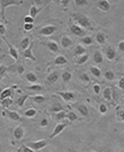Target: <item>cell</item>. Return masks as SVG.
<instances>
[{"label":"cell","instance_id":"6da1fadb","mask_svg":"<svg viewBox=\"0 0 124 152\" xmlns=\"http://www.w3.org/2000/svg\"><path fill=\"white\" fill-rule=\"evenodd\" d=\"M22 0H0V10H1V17L2 19H5V10L6 8L10 7V6H21L23 5Z\"/></svg>","mask_w":124,"mask_h":152},{"label":"cell","instance_id":"7a4b0ae2","mask_svg":"<svg viewBox=\"0 0 124 152\" xmlns=\"http://www.w3.org/2000/svg\"><path fill=\"white\" fill-rule=\"evenodd\" d=\"M75 20L78 23V26H80L81 28H88L90 27V20H89V18L85 15H82V14H76L75 16Z\"/></svg>","mask_w":124,"mask_h":152},{"label":"cell","instance_id":"3957f363","mask_svg":"<svg viewBox=\"0 0 124 152\" xmlns=\"http://www.w3.org/2000/svg\"><path fill=\"white\" fill-rule=\"evenodd\" d=\"M25 145L28 147L29 149H32L33 151H38V150H41V149H43L44 147L48 145V141L46 140H40V141L27 142Z\"/></svg>","mask_w":124,"mask_h":152},{"label":"cell","instance_id":"277c9868","mask_svg":"<svg viewBox=\"0 0 124 152\" xmlns=\"http://www.w3.org/2000/svg\"><path fill=\"white\" fill-rule=\"evenodd\" d=\"M56 31V27L54 26V25H48V26H44L40 29V35H42V36H50V35H52L54 32Z\"/></svg>","mask_w":124,"mask_h":152},{"label":"cell","instance_id":"5b68a950","mask_svg":"<svg viewBox=\"0 0 124 152\" xmlns=\"http://www.w3.org/2000/svg\"><path fill=\"white\" fill-rule=\"evenodd\" d=\"M56 95H59L60 97L62 98L65 102H68V103H70V102H72L73 99H75V94L71 91H60V92H56Z\"/></svg>","mask_w":124,"mask_h":152},{"label":"cell","instance_id":"8992f818","mask_svg":"<svg viewBox=\"0 0 124 152\" xmlns=\"http://www.w3.org/2000/svg\"><path fill=\"white\" fill-rule=\"evenodd\" d=\"M76 108L80 113L81 116H84V117H86V118H89V112H88V108H87L86 105H84V104H78V105H76Z\"/></svg>","mask_w":124,"mask_h":152},{"label":"cell","instance_id":"52a82bcc","mask_svg":"<svg viewBox=\"0 0 124 152\" xmlns=\"http://www.w3.org/2000/svg\"><path fill=\"white\" fill-rule=\"evenodd\" d=\"M4 39H5L6 44H7V45H8V48H9V54L12 56V59H14V60L17 61V60H18V58H19L18 51H17V50L15 49V46H14V45H11V44L9 43V42H8V41H7L5 37H4Z\"/></svg>","mask_w":124,"mask_h":152},{"label":"cell","instance_id":"ba28073f","mask_svg":"<svg viewBox=\"0 0 124 152\" xmlns=\"http://www.w3.org/2000/svg\"><path fill=\"white\" fill-rule=\"evenodd\" d=\"M23 56H24L25 59H31V60H33V61H36V58L33 54V43L29 44V46L23 52Z\"/></svg>","mask_w":124,"mask_h":152},{"label":"cell","instance_id":"9c48e42d","mask_svg":"<svg viewBox=\"0 0 124 152\" xmlns=\"http://www.w3.org/2000/svg\"><path fill=\"white\" fill-rule=\"evenodd\" d=\"M68 125V123H62V124H59V125H56L55 127H54V130L53 132H52V134L50 135V139H53V137H55L56 135H59L60 133L62 132V131L65 129V126Z\"/></svg>","mask_w":124,"mask_h":152},{"label":"cell","instance_id":"30bf717a","mask_svg":"<svg viewBox=\"0 0 124 152\" xmlns=\"http://www.w3.org/2000/svg\"><path fill=\"white\" fill-rule=\"evenodd\" d=\"M97 7L99 10L105 11V12L111 9V5H109V2L107 0H99V1H97Z\"/></svg>","mask_w":124,"mask_h":152},{"label":"cell","instance_id":"8fae6325","mask_svg":"<svg viewBox=\"0 0 124 152\" xmlns=\"http://www.w3.org/2000/svg\"><path fill=\"white\" fill-rule=\"evenodd\" d=\"M70 29H71V32H72V34H75L77 36H84L85 33H86V31H85L84 28H81L80 26H78V25H72L70 27Z\"/></svg>","mask_w":124,"mask_h":152},{"label":"cell","instance_id":"7c38bea8","mask_svg":"<svg viewBox=\"0 0 124 152\" xmlns=\"http://www.w3.org/2000/svg\"><path fill=\"white\" fill-rule=\"evenodd\" d=\"M115 50L113 48H111V46H107L106 49H105V55H106V58H107L108 60H114L115 59Z\"/></svg>","mask_w":124,"mask_h":152},{"label":"cell","instance_id":"4fadbf2b","mask_svg":"<svg viewBox=\"0 0 124 152\" xmlns=\"http://www.w3.org/2000/svg\"><path fill=\"white\" fill-rule=\"evenodd\" d=\"M12 95H14V90L11 88H7L5 90H2L1 95H0V99L2 100V99H6V98H11Z\"/></svg>","mask_w":124,"mask_h":152},{"label":"cell","instance_id":"5bb4252c","mask_svg":"<svg viewBox=\"0 0 124 152\" xmlns=\"http://www.w3.org/2000/svg\"><path fill=\"white\" fill-rule=\"evenodd\" d=\"M23 136H24V127L23 126H17L14 130V137L17 140H21Z\"/></svg>","mask_w":124,"mask_h":152},{"label":"cell","instance_id":"9a60e30c","mask_svg":"<svg viewBox=\"0 0 124 152\" xmlns=\"http://www.w3.org/2000/svg\"><path fill=\"white\" fill-rule=\"evenodd\" d=\"M40 10H41V9H40V8H37V7L35 6V2H34V1H32V6H31V9H29V16L34 19V18L38 15Z\"/></svg>","mask_w":124,"mask_h":152},{"label":"cell","instance_id":"2e32d148","mask_svg":"<svg viewBox=\"0 0 124 152\" xmlns=\"http://www.w3.org/2000/svg\"><path fill=\"white\" fill-rule=\"evenodd\" d=\"M61 45H62V48H69L72 45V41H71V38L69 36H63V37L61 38Z\"/></svg>","mask_w":124,"mask_h":152},{"label":"cell","instance_id":"e0dca14e","mask_svg":"<svg viewBox=\"0 0 124 152\" xmlns=\"http://www.w3.org/2000/svg\"><path fill=\"white\" fill-rule=\"evenodd\" d=\"M59 79V72L58 71H54V72H52L51 75H49V77L46 78V80H48V82H50V83H54V82H56V80Z\"/></svg>","mask_w":124,"mask_h":152},{"label":"cell","instance_id":"ac0fdd59","mask_svg":"<svg viewBox=\"0 0 124 152\" xmlns=\"http://www.w3.org/2000/svg\"><path fill=\"white\" fill-rule=\"evenodd\" d=\"M46 46L49 48V50L51 52H58L59 51V46H58V43L54 42V41H49L46 43Z\"/></svg>","mask_w":124,"mask_h":152},{"label":"cell","instance_id":"d6986e66","mask_svg":"<svg viewBox=\"0 0 124 152\" xmlns=\"http://www.w3.org/2000/svg\"><path fill=\"white\" fill-rule=\"evenodd\" d=\"M7 116L10 118V120L15 121V122H18V121H21V115L16 113V112H11V110H8L7 112Z\"/></svg>","mask_w":124,"mask_h":152},{"label":"cell","instance_id":"ffe728a7","mask_svg":"<svg viewBox=\"0 0 124 152\" xmlns=\"http://www.w3.org/2000/svg\"><path fill=\"white\" fill-rule=\"evenodd\" d=\"M96 39H97L98 43L103 45V44H105V42H106V35L103 32H98L97 35H96Z\"/></svg>","mask_w":124,"mask_h":152},{"label":"cell","instance_id":"44dd1931","mask_svg":"<svg viewBox=\"0 0 124 152\" xmlns=\"http://www.w3.org/2000/svg\"><path fill=\"white\" fill-rule=\"evenodd\" d=\"M50 110L52 112V113H59V112H61V110H63V107L61 106V104L59 103H54L52 106H51V108H50Z\"/></svg>","mask_w":124,"mask_h":152},{"label":"cell","instance_id":"7402d4cb","mask_svg":"<svg viewBox=\"0 0 124 152\" xmlns=\"http://www.w3.org/2000/svg\"><path fill=\"white\" fill-rule=\"evenodd\" d=\"M103 95H104V98H105L106 100H108V102H111V100H112V89H111L109 87L104 89Z\"/></svg>","mask_w":124,"mask_h":152},{"label":"cell","instance_id":"603a6c76","mask_svg":"<svg viewBox=\"0 0 124 152\" xmlns=\"http://www.w3.org/2000/svg\"><path fill=\"white\" fill-rule=\"evenodd\" d=\"M54 63H55L56 65H63V64H67V63H68V60L65 59L63 55H59V56L55 59Z\"/></svg>","mask_w":124,"mask_h":152},{"label":"cell","instance_id":"cb8c5ba5","mask_svg":"<svg viewBox=\"0 0 124 152\" xmlns=\"http://www.w3.org/2000/svg\"><path fill=\"white\" fill-rule=\"evenodd\" d=\"M26 79L29 82H37V76L34 72H27L26 73Z\"/></svg>","mask_w":124,"mask_h":152},{"label":"cell","instance_id":"d4e9b609","mask_svg":"<svg viewBox=\"0 0 124 152\" xmlns=\"http://www.w3.org/2000/svg\"><path fill=\"white\" fill-rule=\"evenodd\" d=\"M28 90H32V91H35V92H41L44 90L43 86H41V85H32V86H29V87H27Z\"/></svg>","mask_w":124,"mask_h":152},{"label":"cell","instance_id":"484cf974","mask_svg":"<svg viewBox=\"0 0 124 152\" xmlns=\"http://www.w3.org/2000/svg\"><path fill=\"white\" fill-rule=\"evenodd\" d=\"M86 53V49L84 48V46H81V45H78L77 48H76V51H75V55L76 56H81V55H84Z\"/></svg>","mask_w":124,"mask_h":152},{"label":"cell","instance_id":"4316f807","mask_svg":"<svg viewBox=\"0 0 124 152\" xmlns=\"http://www.w3.org/2000/svg\"><path fill=\"white\" fill-rule=\"evenodd\" d=\"M28 97H29L28 95H23V96H21V97L17 99V106H18V107H23L24 104H25V100H26Z\"/></svg>","mask_w":124,"mask_h":152},{"label":"cell","instance_id":"83f0119b","mask_svg":"<svg viewBox=\"0 0 124 152\" xmlns=\"http://www.w3.org/2000/svg\"><path fill=\"white\" fill-rule=\"evenodd\" d=\"M88 59H89V55H88V54L81 55V56H79L78 61H77V64H78V65L84 64V63H86L87 61H88Z\"/></svg>","mask_w":124,"mask_h":152},{"label":"cell","instance_id":"f1b7e54d","mask_svg":"<svg viewBox=\"0 0 124 152\" xmlns=\"http://www.w3.org/2000/svg\"><path fill=\"white\" fill-rule=\"evenodd\" d=\"M28 46H29V37H25L22 42H21V50L25 51Z\"/></svg>","mask_w":124,"mask_h":152},{"label":"cell","instance_id":"f546056e","mask_svg":"<svg viewBox=\"0 0 124 152\" xmlns=\"http://www.w3.org/2000/svg\"><path fill=\"white\" fill-rule=\"evenodd\" d=\"M0 104H1V106L4 108H8L11 104H12V100H11V98H6V99H2Z\"/></svg>","mask_w":124,"mask_h":152},{"label":"cell","instance_id":"4dcf8cb0","mask_svg":"<svg viewBox=\"0 0 124 152\" xmlns=\"http://www.w3.org/2000/svg\"><path fill=\"white\" fill-rule=\"evenodd\" d=\"M94 60H95L96 63H102L103 62V55L99 51H96V52H95V54H94Z\"/></svg>","mask_w":124,"mask_h":152},{"label":"cell","instance_id":"1f68e13d","mask_svg":"<svg viewBox=\"0 0 124 152\" xmlns=\"http://www.w3.org/2000/svg\"><path fill=\"white\" fill-rule=\"evenodd\" d=\"M62 80H63V81L65 82H69L71 80V73L70 72H69V71H65V72H63V73H62Z\"/></svg>","mask_w":124,"mask_h":152},{"label":"cell","instance_id":"d6a6232c","mask_svg":"<svg viewBox=\"0 0 124 152\" xmlns=\"http://www.w3.org/2000/svg\"><path fill=\"white\" fill-rule=\"evenodd\" d=\"M33 102H35V103H38V104H42L45 102V98L43 96H41V95H36V96H34L32 97Z\"/></svg>","mask_w":124,"mask_h":152},{"label":"cell","instance_id":"836d02e7","mask_svg":"<svg viewBox=\"0 0 124 152\" xmlns=\"http://www.w3.org/2000/svg\"><path fill=\"white\" fill-rule=\"evenodd\" d=\"M65 116H67V114H65V110H61V112H59V113H56V115H55V120L62 121L65 118Z\"/></svg>","mask_w":124,"mask_h":152},{"label":"cell","instance_id":"e575fe53","mask_svg":"<svg viewBox=\"0 0 124 152\" xmlns=\"http://www.w3.org/2000/svg\"><path fill=\"white\" fill-rule=\"evenodd\" d=\"M90 71H92V75H94L95 77H97V78H99V77L102 76V72H101V70H99L98 68H96V66H92V68H90Z\"/></svg>","mask_w":124,"mask_h":152},{"label":"cell","instance_id":"d590c367","mask_svg":"<svg viewBox=\"0 0 124 152\" xmlns=\"http://www.w3.org/2000/svg\"><path fill=\"white\" fill-rule=\"evenodd\" d=\"M35 115H36V110L34 108L27 109L26 112H25V116H26V117H34Z\"/></svg>","mask_w":124,"mask_h":152},{"label":"cell","instance_id":"8d00e7d4","mask_svg":"<svg viewBox=\"0 0 124 152\" xmlns=\"http://www.w3.org/2000/svg\"><path fill=\"white\" fill-rule=\"evenodd\" d=\"M67 117H68V120L71 121V122H72V121L78 120V116H77V115H76L73 112H69V113L67 114Z\"/></svg>","mask_w":124,"mask_h":152},{"label":"cell","instance_id":"74e56055","mask_svg":"<svg viewBox=\"0 0 124 152\" xmlns=\"http://www.w3.org/2000/svg\"><path fill=\"white\" fill-rule=\"evenodd\" d=\"M105 78H106L107 80H114L115 75H114L112 71H106V72H105Z\"/></svg>","mask_w":124,"mask_h":152},{"label":"cell","instance_id":"f35d334b","mask_svg":"<svg viewBox=\"0 0 124 152\" xmlns=\"http://www.w3.org/2000/svg\"><path fill=\"white\" fill-rule=\"evenodd\" d=\"M82 43L85 44V45H90L92 43V38L90 36H86V37L82 38Z\"/></svg>","mask_w":124,"mask_h":152},{"label":"cell","instance_id":"ab89813d","mask_svg":"<svg viewBox=\"0 0 124 152\" xmlns=\"http://www.w3.org/2000/svg\"><path fill=\"white\" fill-rule=\"evenodd\" d=\"M18 152H35V151H33L32 149H29V148L26 147L25 144H23L22 147H21V149L18 150Z\"/></svg>","mask_w":124,"mask_h":152},{"label":"cell","instance_id":"60d3db41","mask_svg":"<svg viewBox=\"0 0 124 152\" xmlns=\"http://www.w3.org/2000/svg\"><path fill=\"white\" fill-rule=\"evenodd\" d=\"M80 79H81V81H84V82H89V81H90V79H89V77H88V75H87V73H81Z\"/></svg>","mask_w":124,"mask_h":152},{"label":"cell","instance_id":"b9f144b4","mask_svg":"<svg viewBox=\"0 0 124 152\" xmlns=\"http://www.w3.org/2000/svg\"><path fill=\"white\" fill-rule=\"evenodd\" d=\"M6 71H7V66H5V65H0V79L5 76Z\"/></svg>","mask_w":124,"mask_h":152},{"label":"cell","instance_id":"7bdbcfd3","mask_svg":"<svg viewBox=\"0 0 124 152\" xmlns=\"http://www.w3.org/2000/svg\"><path fill=\"white\" fill-rule=\"evenodd\" d=\"M5 34H6V28H5V26L2 25V23H0V37L4 38Z\"/></svg>","mask_w":124,"mask_h":152},{"label":"cell","instance_id":"ee69618b","mask_svg":"<svg viewBox=\"0 0 124 152\" xmlns=\"http://www.w3.org/2000/svg\"><path fill=\"white\" fill-rule=\"evenodd\" d=\"M76 5L77 6H86L88 4V1L87 0H76L75 1Z\"/></svg>","mask_w":124,"mask_h":152},{"label":"cell","instance_id":"f6af8a7d","mask_svg":"<svg viewBox=\"0 0 124 152\" xmlns=\"http://www.w3.org/2000/svg\"><path fill=\"white\" fill-rule=\"evenodd\" d=\"M24 22H25V24H33L34 19H33V18L29 16V15H27V16L24 18Z\"/></svg>","mask_w":124,"mask_h":152},{"label":"cell","instance_id":"bcb514c9","mask_svg":"<svg viewBox=\"0 0 124 152\" xmlns=\"http://www.w3.org/2000/svg\"><path fill=\"white\" fill-rule=\"evenodd\" d=\"M99 112H101L102 114H105V113L107 112V107H106V105H105V104H102V105L99 106Z\"/></svg>","mask_w":124,"mask_h":152},{"label":"cell","instance_id":"7dc6e473","mask_svg":"<svg viewBox=\"0 0 124 152\" xmlns=\"http://www.w3.org/2000/svg\"><path fill=\"white\" fill-rule=\"evenodd\" d=\"M117 86H119V88H121L122 90H124V77L120 78L119 82H117Z\"/></svg>","mask_w":124,"mask_h":152},{"label":"cell","instance_id":"c3c4849f","mask_svg":"<svg viewBox=\"0 0 124 152\" xmlns=\"http://www.w3.org/2000/svg\"><path fill=\"white\" fill-rule=\"evenodd\" d=\"M117 120L124 122V112L123 110H119V112H117Z\"/></svg>","mask_w":124,"mask_h":152},{"label":"cell","instance_id":"681fc988","mask_svg":"<svg viewBox=\"0 0 124 152\" xmlns=\"http://www.w3.org/2000/svg\"><path fill=\"white\" fill-rule=\"evenodd\" d=\"M33 27H34V25H33V24H25V25H24V29H25V31H27V32L32 31Z\"/></svg>","mask_w":124,"mask_h":152},{"label":"cell","instance_id":"f907efd6","mask_svg":"<svg viewBox=\"0 0 124 152\" xmlns=\"http://www.w3.org/2000/svg\"><path fill=\"white\" fill-rule=\"evenodd\" d=\"M59 2H60V5H62V6H68L69 2H70V0H60Z\"/></svg>","mask_w":124,"mask_h":152},{"label":"cell","instance_id":"816d5d0a","mask_svg":"<svg viewBox=\"0 0 124 152\" xmlns=\"http://www.w3.org/2000/svg\"><path fill=\"white\" fill-rule=\"evenodd\" d=\"M24 70H25V69H24V66H23V65H18V68H17V72H18L19 75H22L23 72H24Z\"/></svg>","mask_w":124,"mask_h":152},{"label":"cell","instance_id":"f5cc1de1","mask_svg":"<svg viewBox=\"0 0 124 152\" xmlns=\"http://www.w3.org/2000/svg\"><path fill=\"white\" fill-rule=\"evenodd\" d=\"M119 50L121 52H124V42H120L119 43Z\"/></svg>","mask_w":124,"mask_h":152},{"label":"cell","instance_id":"db71d44e","mask_svg":"<svg viewBox=\"0 0 124 152\" xmlns=\"http://www.w3.org/2000/svg\"><path fill=\"white\" fill-rule=\"evenodd\" d=\"M94 91L96 92V94H99V91H101V87H99L98 85H95V86H94Z\"/></svg>","mask_w":124,"mask_h":152},{"label":"cell","instance_id":"11a10c76","mask_svg":"<svg viewBox=\"0 0 124 152\" xmlns=\"http://www.w3.org/2000/svg\"><path fill=\"white\" fill-rule=\"evenodd\" d=\"M46 125H48V120H46V118H43V120H42V122H41V126H46Z\"/></svg>","mask_w":124,"mask_h":152},{"label":"cell","instance_id":"9f6ffc18","mask_svg":"<svg viewBox=\"0 0 124 152\" xmlns=\"http://www.w3.org/2000/svg\"><path fill=\"white\" fill-rule=\"evenodd\" d=\"M1 92H2V89H1V88H0V95H1Z\"/></svg>","mask_w":124,"mask_h":152},{"label":"cell","instance_id":"6f0895ef","mask_svg":"<svg viewBox=\"0 0 124 152\" xmlns=\"http://www.w3.org/2000/svg\"><path fill=\"white\" fill-rule=\"evenodd\" d=\"M90 152H94V151H90Z\"/></svg>","mask_w":124,"mask_h":152}]
</instances>
